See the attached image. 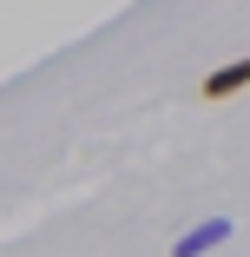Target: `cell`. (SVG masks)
I'll return each instance as SVG.
<instances>
[{"label":"cell","instance_id":"7a4b0ae2","mask_svg":"<svg viewBox=\"0 0 250 257\" xmlns=\"http://www.w3.org/2000/svg\"><path fill=\"white\" fill-rule=\"evenodd\" d=\"M230 237V218H211V224H197V231H184L178 244H171V257H204V250H217Z\"/></svg>","mask_w":250,"mask_h":257},{"label":"cell","instance_id":"6da1fadb","mask_svg":"<svg viewBox=\"0 0 250 257\" xmlns=\"http://www.w3.org/2000/svg\"><path fill=\"white\" fill-rule=\"evenodd\" d=\"M204 99H230V92H250V53L243 60H230V66H217V73H204V86H197Z\"/></svg>","mask_w":250,"mask_h":257}]
</instances>
